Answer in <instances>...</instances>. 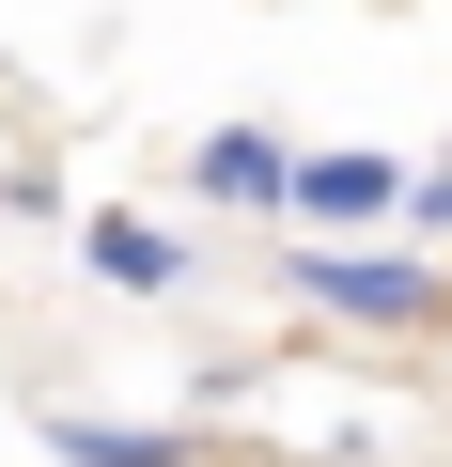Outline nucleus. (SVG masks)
<instances>
[{
	"mask_svg": "<svg viewBox=\"0 0 452 467\" xmlns=\"http://www.w3.org/2000/svg\"><path fill=\"white\" fill-rule=\"evenodd\" d=\"M63 436V467H187V436H156V420H47Z\"/></svg>",
	"mask_w": 452,
	"mask_h": 467,
	"instance_id": "3",
	"label": "nucleus"
},
{
	"mask_svg": "<svg viewBox=\"0 0 452 467\" xmlns=\"http://www.w3.org/2000/svg\"><path fill=\"white\" fill-rule=\"evenodd\" d=\"M297 296H328L343 327H421V312H436V281L390 265V250H359V265H343V250H297Z\"/></svg>",
	"mask_w": 452,
	"mask_h": 467,
	"instance_id": "1",
	"label": "nucleus"
},
{
	"mask_svg": "<svg viewBox=\"0 0 452 467\" xmlns=\"http://www.w3.org/2000/svg\"><path fill=\"white\" fill-rule=\"evenodd\" d=\"M281 202H297V218H390L405 187H390L374 156H312V171H281Z\"/></svg>",
	"mask_w": 452,
	"mask_h": 467,
	"instance_id": "2",
	"label": "nucleus"
},
{
	"mask_svg": "<svg viewBox=\"0 0 452 467\" xmlns=\"http://www.w3.org/2000/svg\"><path fill=\"white\" fill-rule=\"evenodd\" d=\"M94 265H110V281H141V296H156V281H172V234H156V218H94Z\"/></svg>",
	"mask_w": 452,
	"mask_h": 467,
	"instance_id": "5",
	"label": "nucleus"
},
{
	"mask_svg": "<svg viewBox=\"0 0 452 467\" xmlns=\"http://www.w3.org/2000/svg\"><path fill=\"white\" fill-rule=\"evenodd\" d=\"M203 187H218V202H281V156H266L250 125H218V140H203Z\"/></svg>",
	"mask_w": 452,
	"mask_h": 467,
	"instance_id": "4",
	"label": "nucleus"
},
{
	"mask_svg": "<svg viewBox=\"0 0 452 467\" xmlns=\"http://www.w3.org/2000/svg\"><path fill=\"white\" fill-rule=\"evenodd\" d=\"M405 218H421V234H452V171H421V187H405Z\"/></svg>",
	"mask_w": 452,
	"mask_h": 467,
	"instance_id": "6",
	"label": "nucleus"
}]
</instances>
